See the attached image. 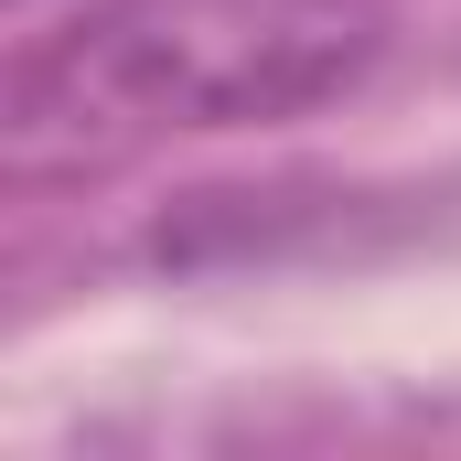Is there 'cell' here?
I'll return each instance as SVG.
<instances>
[{
    "instance_id": "obj_1",
    "label": "cell",
    "mask_w": 461,
    "mask_h": 461,
    "mask_svg": "<svg viewBox=\"0 0 461 461\" xmlns=\"http://www.w3.org/2000/svg\"><path fill=\"white\" fill-rule=\"evenodd\" d=\"M386 54L375 0H86L22 43L0 150L11 172H86L150 140L279 129Z\"/></svg>"
}]
</instances>
